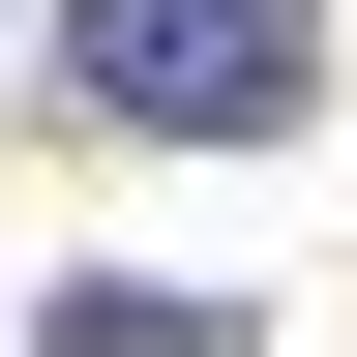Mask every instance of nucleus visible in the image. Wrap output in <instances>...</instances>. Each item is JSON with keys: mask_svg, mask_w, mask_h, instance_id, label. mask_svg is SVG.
I'll return each instance as SVG.
<instances>
[{"mask_svg": "<svg viewBox=\"0 0 357 357\" xmlns=\"http://www.w3.org/2000/svg\"><path fill=\"white\" fill-rule=\"evenodd\" d=\"M60 60H89V119H178V149H298L328 119L298 0H60Z\"/></svg>", "mask_w": 357, "mask_h": 357, "instance_id": "f257e3e1", "label": "nucleus"}, {"mask_svg": "<svg viewBox=\"0 0 357 357\" xmlns=\"http://www.w3.org/2000/svg\"><path fill=\"white\" fill-rule=\"evenodd\" d=\"M30 357H238V298H119V268H89V298H60Z\"/></svg>", "mask_w": 357, "mask_h": 357, "instance_id": "f03ea898", "label": "nucleus"}]
</instances>
